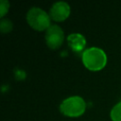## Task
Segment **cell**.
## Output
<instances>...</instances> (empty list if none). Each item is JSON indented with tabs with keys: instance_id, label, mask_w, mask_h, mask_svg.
Returning a JSON list of instances; mask_svg holds the SVG:
<instances>
[{
	"instance_id": "obj_4",
	"label": "cell",
	"mask_w": 121,
	"mask_h": 121,
	"mask_svg": "<svg viewBox=\"0 0 121 121\" xmlns=\"http://www.w3.org/2000/svg\"><path fill=\"white\" fill-rule=\"evenodd\" d=\"M45 43L50 49H58L64 41V33L58 25H51L45 31Z\"/></svg>"
},
{
	"instance_id": "obj_5",
	"label": "cell",
	"mask_w": 121,
	"mask_h": 121,
	"mask_svg": "<svg viewBox=\"0 0 121 121\" xmlns=\"http://www.w3.org/2000/svg\"><path fill=\"white\" fill-rule=\"evenodd\" d=\"M71 9L70 6L63 1H60L55 3L49 10V16L51 20L55 22H62L66 20L70 15Z\"/></svg>"
},
{
	"instance_id": "obj_6",
	"label": "cell",
	"mask_w": 121,
	"mask_h": 121,
	"mask_svg": "<svg viewBox=\"0 0 121 121\" xmlns=\"http://www.w3.org/2000/svg\"><path fill=\"white\" fill-rule=\"evenodd\" d=\"M67 43L70 45L71 49L75 52H81L85 45L86 40L85 37L79 33H72L67 37ZM84 51V50H83Z\"/></svg>"
},
{
	"instance_id": "obj_7",
	"label": "cell",
	"mask_w": 121,
	"mask_h": 121,
	"mask_svg": "<svg viewBox=\"0 0 121 121\" xmlns=\"http://www.w3.org/2000/svg\"><path fill=\"white\" fill-rule=\"evenodd\" d=\"M110 116L112 121H121V101L112 107L110 112Z\"/></svg>"
},
{
	"instance_id": "obj_2",
	"label": "cell",
	"mask_w": 121,
	"mask_h": 121,
	"mask_svg": "<svg viewBox=\"0 0 121 121\" xmlns=\"http://www.w3.org/2000/svg\"><path fill=\"white\" fill-rule=\"evenodd\" d=\"M26 22L30 27L37 31L47 30L51 26V18L47 12L41 8L33 7L26 13Z\"/></svg>"
},
{
	"instance_id": "obj_1",
	"label": "cell",
	"mask_w": 121,
	"mask_h": 121,
	"mask_svg": "<svg viewBox=\"0 0 121 121\" xmlns=\"http://www.w3.org/2000/svg\"><path fill=\"white\" fill-rule=\"evenodd\" d=\"M82 63L90 71L96 72L102 70L107 64V55L101 48L90 47L85 49L81 54Z\"/></svg>"
},
{
	"instance_id": "obj_3",
	"label": "cell",
	"mask_w": 121,
	"mask_h": 121,
	"mask_svg": "<svg viewBox=\"0 0 121 121\" xmlns=\"http://www.w3.org/2000/svg\"><path fill=\"white\" fill-rule=\"evenodd\" d=\"M60 112L68 117H78L85 112L86 102L81 96L72 95L65 98L60 105Z\"/></svg>"
},
{
	"instance_id": "obj_9",
	"label": "cell",
	"mask_w": 121,
	"mask_h": 121,
	"mask_svg": "<svg viewBox=\"0 0 121 121\" xmlns=\"http://www.w3.org/2000/svg\"><path fill=\"white\" fill-rule=\"evenodd\" d=\"M9 9V3L6 0H1V2H0V17L2 19L5 16V14L8 12Z\"/></svg>"
},
{
	"instance_id": "obj_8",
	"label": "cell",
	"mask_w": 121,
	"mask_h": 121,
	"mask_svg": "<svg viewBox=\"0 0 121 121\" xmlns=\"http://www.w3.org/2000/svg\"><path fill=\"white\" fill-rule=\"evenodd\" d=\"M13 25L10 20L9 19H1L0 22V29L2 33H9L12 30Z\"/></svg>"
}]
</instances>
